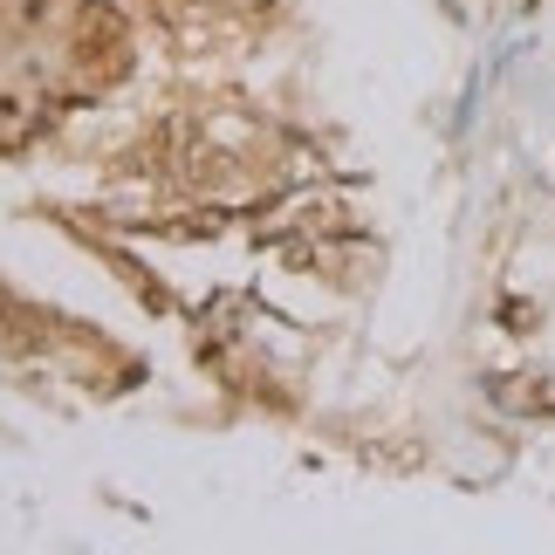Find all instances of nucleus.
<instances>
[{"label":"nucleus","mask_w":555,"mask_h":555,"mask_svg":"<svg viewBox=\"0 0 555 555\" xmlns=\"http://www.w3.org/2000/svg\"><path fill=\"white\" fill-rule=\"evenodd\" d=\"M69 28H76V41H131V14L117 0H76Z\"/></svg>","instance_id":"obj_1"},{"label":"nucleus","mask_w":555,"mask_h":555,"mask_svg":"<svg viewBox=\"0 0 555 555\" xmlns=\"http://www.w3.org/2000/svg\"><path fill=\"white\" fill-rule=\"evenodd\" d=\"M357 460L384 466V474H418V466H425V446L418 439H357Z\"/></svg>","instance_id":"obj_2"},{"label":"nucleus","mask_w":555,"mask_h":555,"mask_svg":"<svg viewBox=\"0 0 555 555\" xmlns=\"http://www.w3.org/2000/svg\"><path fill=\"white\" fill-rule=\"evenodd\" d=\"M28 117H35V96L28 90H0V144H21V131H28Z\"/></svg>","instance_id":"obj_3"},{"label":"nucleus","mask_w":555,"mask_h":555,"mask_svg":"<svg viewBox=\"0 0 555 555\" xmlns=\"http://www.w3.org/2000/svg\"><path fill=\"white\" fill-rule=\"evenodd\" d=\"M494 398H501V404H542V384H515V377H494Z\"/></svg>","instance_id":"obj_4"},{"label":"nucleus","mask_w":555,"mask_h":555,"mask_svg":"<svg viewBox=\"0 0 555 555\" xmlns=\"http://www.w3.org/2000/svg\"><path fill=\"white\" fill-rule=\"evenodd\" d=\"M501 323H507V330H535V309H528V302H521V295H515V302H507V309H501Z\"/></svg>","instance_id":"obj_5"},{"label":"nucleus","mask_w":555,"mask_h":555,"mask_svg":"<svg viewBox=\"0 0 555 555\" xmlns=\"http://www.w3.org/2000/svg\"><path fill=\"white\" fill-rule=\"evenodd\" d=\"M152 8H172V0H152Z\"/></svg>","instance_id":"obj_6"},{"label":"nucleus","mask_w":555,"mask_h":555,"mask_svg":"<svg viewBox=\"0 0 555 555\" xmlns=\"http://www.w3.org/2000/svg\"><path fill=\"white\" fill-rule=\"evenodd\" d=\"M521 8H535V0H521Z\"/></svg>","instance_id":"obj_7"}]
</instances>
